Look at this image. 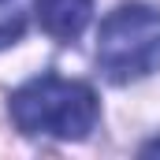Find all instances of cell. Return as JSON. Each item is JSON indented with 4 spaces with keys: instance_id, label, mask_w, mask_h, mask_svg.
<instances>
[{
    "instance_id": "1",
    "label": "cell",
    "mask_w": 160,
    "mask_h": 160,
    "mask_svg": "<svg viewBox=\"0 0 160 160\" xmlns=\"http://www.w3.org/2000/svg\"><path fill=\"white\" fill-rule=\"evenodd\" d=\"M8 112H11L15 127L30 138L45 134V138H60V142H82L97 127L101 104L86 82L38 75L11 93Z\"/></svg>"
},
{
    "instance_id": "2",
    "label": "cell",
    "mask_w": 160,
    "mask_h": 160,
    "mask_svg": "<svg viewBox=\"0 0 160 160\" xmlns=\"http://www.w3.org/2000/svg\"><path fill=\"white\" fill-rule=\"evenodd\" d=\"M97 67L104 78L127 82L149 78L160 71V11L149 4H123L116 8L97 34Z\"/></svg>"
},
{
    "instance_id": "3",
    "label": "cell",
    "mask_w": 160,
    "mask_h": 160,
    "mask_svg": "<svg viewBox=\"0 0 160 160\" xmlns=\"http://www.w3.org/2000/svg\"><path fill=\"white\" fill-rule=\"evenodd\" d=\"M38 8V22L48 38L56 41H75L89 22L93 0H34Z\"/></svg>"
},
{
    "instance_id": "4",
    "label": "cell",
    "mask_w": 160,
    "mask_h": 160,
    "mask_svg": "<svg viewBox=\"0 0 160 160\" xmlns=\"http://www.w3.org/2000/svg\"><path fill=\"white\" fill-rule=\"evenodd\" d=\"M22 30H26L22 15H8V19H0V48H4V45H15V41L22 38Z\"/></svg>"
},
{
    "instance_id": "5",
    "label": "cell",
    "mask_w": 160,
    "mask_h": 160,
    "mask_svg": "<svg viewBox=\"0 0 160 160\" xmlns=\"http://www.w3.org/2000/svg\"><path fill=\"white\" fill-rule=\"evenodd\" d=\"M142 157H160V138H153V142L142 145Z\"/></svg>"
},
{
    "instance_id": "6",
    "label": "cell",
    "mask_w": 160,
    "mask_h": 160,
    "mask_svg": "<svg viewBox=\"0 0 160 160\" xmlns=\"http://www.w3.org/2000/svg\"><path fill=\"white\" fill-rule=\"evenodd\" d=\"M0 4H4V0H0Z\"/></svg>"
}]
</instances>
